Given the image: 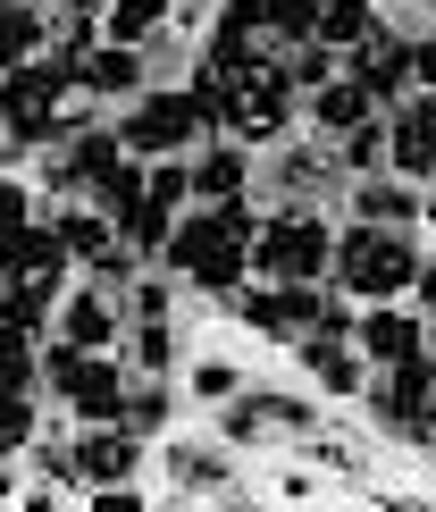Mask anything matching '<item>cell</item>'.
I'll return each instance as SVG.
<instances>
[{
	"instance_id": "14",
	"label": "cell",
	"mask_w": 436,
	"mask_h": 512,
	"mask_svg": "<svg viewBox=\"0 0 436 512\" xmlns=\"http://www.w3.org/2000/svg\"><path fill=\"white\" fill-rule=\"evenodd\" d=\"M9 277H42V286H59V294H68V277H76V261H68V244H59V227L42 219V210H34L26 227H17V252H9Z\"/></svg>"
},
{
	"instance_id": "34",
	"label": "cell",
	"mask_w": 436,
	"mask_h": 512,
	"mask_svg": "<svg viewBox=\"0 0 436 512\" xmlns=\"http://www.w3.org/2000/svg\"><path fill=\"white\" fill-rule=\"evenodd\" d=\"M26 487H17V454H0V504H17Z\"/></svg>"
},
{
	"instance_id": "4",
	"label": "cell",
	"mask_w": 436,
	"mask_h": 512,
	"mask_svg": "<svg viewBox=\"0 0 436 512\" xmlns=\"http://www.w3.org/2000/svg\"><path fill=\"white\" fill-rule=\"evenodd\" d=\"M126 152L135 160H160V152H193V143L210 135L202 101H193V84H143L135 101H126Z\"/></svg>"
},
{
	"instance_id": "9",
	"label": "cell",
	"mask_w": 436,
	"mask_h": 512,
	"mask_svg": "<svg viewBox=\"0 0 436 512\" xmlns=\"http://www.w3.org/2000/svg\"><path fill=\"white\" fill-rule=\"evenodd\" d=\"M353 345H361L369 370H386V361H403V353L428 345V319L403 311V303H361V311H353Z\"/></svg>"
},
{
	"instance_id": "19",
	"label": "cell",
	"mask_w": 436,
	"mask_h": 512,
	"mask_svg": "<svg viewBox=\"0 0 436 512\" xmlns=\"http://www.w3.org/2000/svg\"><path fill=\"white\" fill-rule=\"evenodd\" d=\"M168 17H177V0H109L101 9V42H143L151 51V34H168Z\"/></svg>"
},
{
	"instance_id": "12",
	"label": "cell",
	"mask_w": 436,
	"mask_h": 512,
	"mask_svg": "<svg viewBox=\"0 0 436 512\" xmlns=\"http://www.w3.org/2000/svg\"><path fill=\"white\" fill-rule=\"evenodd\" d=\"M118 403H126V370H118V353H84V361H76V378L59 387V412H68V420H118Z\"/></svg>"
},
{
	"instance_id": "7",
	"label": "cell",
	"mask_w": 436,
	"mask_h": 512,
	"mask_svg": "<svg viewBox=\"0 0 436 512\" xmlns=\"http://www.w3.org/2000/svg\"><path fill=\"white\" fill-rule=\"evenodd\" d=\"M386 168L411 185L436 177V93H403L395 118H386Z\"/></svg>"
},
{
	"instance_id": "17",
	"label": "cell",
	"mask_w": 436,
	"mask_h": 512,
	"mask_svg": "<svg viewBox=\"0 0 436 512\" xmlns=\"http://www.w3.org/2000/svg\"><path fill=\"white\" fill-rule=\"evenodd\" d=\"M118 420H126L143 445H151V437H177V387H168V378H151V370H143V378H126Z\"/></svg>"
},
{
	"instance_id": "32",
	"label": "cell",
	"mask_w": 436,
	"mask_h": 512,
	"mask_svg": "<svg viewBox=\"0 0 436 512\" xmlns=\"http://www.w3.org/2000/svg\"><path fill=\"white\" fill-rule=\"evenodd\" d=\"M269 496H277V504H311V496H319V487H311V471H286V479H277V487H269Z\"/></svg>"
},
{
	"instance_id": "20",
	"label": "cell",
	"mask_w": 436,
	"mask_h": 512,
	"mask_svg": "<svg viewBox=\"0 0 436 512\" xmlns=\"http://www.w3.org/2000/svg\"><path fill=\"white\" fill-rule=\"evenodd\" d=\"M42 387V336L0 319V395H34Z\"/></svg>"
},
{
	"instance_id": "23",
	"label": "cell",
	"mask_w": 436,
	"mask_h": 512,
	"mask_svg": "<svg viewBox=\"0 0 436 512\" xmlns=\"http://www.w3.org/2000/svg\"><path fill=\"white\" fill-rule=\"evenodd\" d=\"M185 395H193V403H210V412H218V403H235V395H244V370H235L227 353H202V361L185 370Z\"/></svg>"
},
{
	"instance_id": "31",
	"label": "cell",
	"mask_w": 436,
	"mask_h": 512,
	"mask_svg": "<svg viewBox=\"0 0 436 512\" xmlns=\"http://www.w3.org/2000/svg\"><path fill=\"white\" fill-rule=\"evenodd\" d=\"M411 84L436 93V34H411Z\"/></svg>"
},
{
	"instance_id": "27",
	"label": "cell",
	"mask_w": 436,
	"mask_h": 512,
	"mask_svg": "<svg viewBox=\"0 0 436 512\" xmlns=\"http://www.w3.org/2000/svg\"><path fill=\"white\" fill-rule=\"evenodd\" d=\"M34 437H42V412H34V395H0V454H26Z\"/></svg>"
},
{
	"instance_id": "8",
	"label": "cell",
	"mask_w": 436,
	"mask_h": 512,
	"mask_svg": "<svg viewBox=\"0 0 436 512\" xmlns=\"http://www.w3.org/2000/svg\"><path fill=\"white\" fill-rule=\"evenodd\" d=\"M235 471H227V437H218V445H177V437H168V496H177V504H235V487H227Z\"/></svg>"
},
{
	"instance_id": "13",
	"label": "cell",
	"mask_w": 436,
	"mask_h": 512,
	"mask_svg": "<svg viewBox=\"0 0 436 512\" xmlns=\"http://www.w3.org/2000/svg\"><path fill=\"white\" fill-rule=\"evenodd\" d=\"M143 76H151L143 42H93V51H84V93L93 101H135Z\"/></svg>"
},
{
	"instance_id": "21",
	"label": "cell",
	"mask_w": 436,
	"mask_h": 512,
	"mask_svg": "<svg viewBox=\"0 0 436 512\" xmlns=\"http://www.w3.org/2000/svg\"><path fill=\"white\" fill-rule=\"evenodd\" d=\"M369 34H378V0H319V42L361 51Z\"/></svg>"
},
{
	"instance_id": "1",
	"label": "cell",
	"mask_w": 436,
	"mask_h": 512,
	"mask_svg": "<svg viewBox=\"0 0 436 512\" xmlns=\"http://www.w3.org/2000/svg\"><path fill=\"white\" fill-rule=\"evenodd\" d=\"M428 252L403 236V227H378V219H353L336 227V261H327V286L353 294V303H403L411 277H420Z\"/></svg>"
},
{
	"instance_id": "37",
	"label": "cell",
	"mask_w": 436,
	"mask_h": 512,
	"mask_svg": "<svg viewBox=\"0 0 436 512\" xmlns=\"http://www.w3.org/2000/svg\"><path fill=\"white\" fill-rule=\"evenodd\" d=\"M0 9H17V0H0Z\"/></svg>"
},
{
	"instance_id": "30",
	"label": "cell",
	"mask_w": 436,
	"mask_h": 512,
	"mask_svg": "<svg viewBox=\"0 0 436 512\" xmlns=\"http://www.w3.org/2000/svg\"><path fill=\"white\" fill-rule=\"evenodd\" d=\"M126 303H135V319H168V311H177V286H151V277H135V286H126Z\"/></svg>"
},
{
	"instance_id": "35",
	"label": "cell",
	"mask_w": 436,
	"mask_h": 512,
	"mask_svg": "<svg viewBox=\"0 0 436 512\" xmlns=\"http://www.w3.org/2000/svg\"><path fill=\"white\" fill-rule=\"evenodd\" d=\"M59 9H109V0H59Z\"/></svg>"
},
{
	"instance_id": "5",
	"label": "cell",
	"mask_w": 436,
	"mask_h": 512,
	"mask_svg": "<svg viewBox=\"0 0 436 512\" xmlns=\"http://www.w3.org/2000/svg\"><path fill=\"white\" fill-rule=\"evenodd\" d=\"M428 395H436V353H428V345L403 353V361H386V370H369V387H361L369 420H378V429H395V437L420 429V403H428Z\"/></svg>"
},
{
	"instance_id": "11",
	"label": "cell",
	"mask_w": 436,
	"mask_h": 512,
	"mask_svg": "<svg viewBox=\"0 0 436 512\" xmlns=\"http://www.w3.org/2000/svg\"><path fill=\"white\" fill-rule=\"evenodd\" d=\"M185 168H193V202H227V194H252V143H218V135H202L185 152Z\"/></svg>"
},
{
	"instance_id": "33",
	"label": "cell",
	"mask_w": 436,
	"mask_h": 512,
	"mask_svg": "<svg viewBox=\"0 0 436 512\" xmlns=\"http://www.w3.org/2000/svg\"><path fill=\"white\" fill-rule=\"evenodd\" d=\"M411 303H420V319L436 311V261H420V277H411Z\"/></svg>"
},
{
	"instance_id": "36",
	"label": "cell",
	"mask_w": 436,
	"mask_h": 512,
	"mask_svg": "<svg viewBox=\"0 0 436 512\" xmlns=\"http://www.w3.org/2000/svg\"><path fill=\"white\" fill-rule=\"evenodd\" d=\"M428 353H436V311H428Z\"/></svg>"
},
{
	"instance_id": "16",
	"label": "cell",
	"mask_w": 436,
	"mask_h": 512,
	"mask_svg": "<svg viewBox=\"0 0 436 512\" xmlns=\"http://www.w3.org/2000/svg\"><path fill=\"white\" fill-rule=\"evenodd\" d=\"M344 185H353V210L378 219V227H411V219H420V185L395 177V168H378V177H344Z\"/></svg>"
},
{
	"instance_id": "3",
	"label": "cell",
	"mask_w": 436,
	"mask_h": 512,
	"mask_svg": "<svg viewBox=\"0 0 436 512\" xmlns=\"http://www.w3.org/2000/svg\"><path fill=\"white\" fill-rule=\"evenodd\" d=\"M168 269H177L193 294L227 303V294L252 277V244H244V236H235V227L202 202V210H185V219H177V236H168Z\"/></svg>"
},
{
	"instance_id": "15",
	"label": "cell",
	"mask_w": 436,
	"mask_h": 512,
	"mask_svg": "<svg viewBox=\"0 0 436 512\" xmlns=\"http://www.w3.org/2000/svg\"><path fill=\"white\" fill-rule=\"evenodd\" d=\"M51 42H59V17L42 9V0H17V9H0V76H9V68H34Z\"/></svg>"
},
{
	"instance_id": "6",
	"label": "cell",
	"mask_w": 436,
	"mask_h": 512,
	"mask_svg": "<svg viewBox=\"0 0 436 512\" xmlns=\"http://www.w3.org/2000/svg\"><path fill=\"white\" fill-rule=\"evenodd\" d=\"M294 361L311 370V387L336 395V403H361V387H369L361 345H353V336H336V328H302V336H294Z\"/></svg>"
},
{
	"instance_id": "2",
	"label": "cell",
	"mask_w": 436,
	"mask_h": 512,
	"mask_svg": "<svg viewBox=\"0 0 436 512\" xmlns=\"http://www.w3.org/2000/svg\"><path fill=\"white\" fill-rule=\"evenodd\" d=\"M327 261H336V227H327L319 202H286L260 219L252 277H269V286H327Z\"/></svg>"
},
{
	"instance_id": "29",
	"label": "cell",
	"mask_w": 436,
	"mask_h": 512,
	"mask_svg": "<svg viewBox=\"0 0 436 512\" xmlns=\"http://www.w3.org/2000/svg\"><path fill=\"white\" fill-rule=\"evenodd\" d=\"M34 210H42V202H34V185L17 177V168H0V227H26Z\"/></svg>"
},
{
	"instance_id": "25",
	"label": "cell",
	"mask_w": 436,
	"mask_h": 512,
	"mask_svg": "<svg viewBox=\"0 0 436 512\" xmlns=\"http://www.w3.org/2000/svg\"><path fill=\"white\" fill-rule=\"evenodd\" d=\"M126 361H135V370H151V378H168V370H177V328H168V319H135Z\"/></svg>"
},
{
	"instance_id": "22",
	"label": "cell",
	"mask_w": 436,
	"mask_h": 512,
	"mask_svg": "<svg viewBox=\"0 0 436 512\" xmlns=\"http://www.w3.org/2000/svg\"><path fill=\"white\" fill-rule=\"evenodd\" d=\"M327 152H336L344 177H378V168H386V126H378V118H361L353 135H336Z\"/></svg>"
},
{
	"instance_id": "28",
	"label": "cell",
	"mask_w": 436,
	"mask_h": 512,
	"mask_svg": "<svg viewBox=\"0 0 436 512\" xmlns=\"http://www.w3.org/2000/svg\"><path fill=\"white\" fill-rule=\"evenodd\" d=\"M260 403H269L277 437H319V403L311 395H260Z\"/></svg>"
},
{
	"instance_id": "18",
	"label": "cell",
	"mask_w": 436,
	"mask_h": 512,
	"mask_svg": "<svg viewBox=\"0 0 436 512\" xmlns=\"http://www.w3.org/2000/svg\"><path fill=\"white\" fill-rule=\"evenodd\" d=\"M302 101H311V126H319L327 143H336V135H353L361 118H378V101L361 93V76H327L319 93H302Z\"/></svg>"
},
{
	"instance_id": "24",
	"label": "cell",
	"mask_w": 436,
	"mask_h": 512,
	"mask_svg": "<svg viewBox=\"0 0 436 512\" xmlns=\"http://www.w3.org/2000/svg\"><path fill=\"white\" fill-rule=\"evenodd\" d=\"M260 26H269L277 51H294V42L319 34V0H260Z\"/></svg>"
},
{
	"instance_id": "26",
	"label": "cell",
	"mask_w": 436,
	"mask_h": 512,
	"mask_svg": "<svg viewBox=\"0 0 436 512\" xmlns=\"http://www.w3.org/2000/svg\"><path fill=\"white\" fill-rule=\"evenodd\" d=\"M286 76H294V93H319L327 76H344V51L311 34V42H294V51H286Z\"/></svg>"
},
{
	"instance_id": "10",
	"label": "cell",
	"mask_w": 436,
	"mask_h": 512,
	"mask_svg": "<svg viewBox=\"0 0 436 512\" xmlns=\"http://www.w3.org/2000/svg\"><path fill=\"white\" fill-rule=\"evenodd\" d=\"M51 336H68V345H84V353H118V294L84 277V294H59Z\"/></svg>"
}]
</instances>
